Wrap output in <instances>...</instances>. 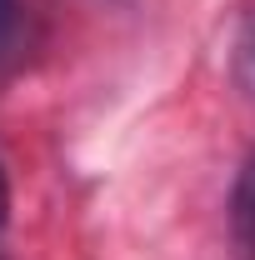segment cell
I'll use <instances>...</instances> for the list:
<instances>
[{"label": "cell", "mask_w": 255, "mask_h": 260, "mask_svg": "<svg viewBox=\"0 0 255 260\" xmlns=\"http://www.w3.org/2000/svg\"><path fill=\"white\" fill-rule=\"evenodd\" d=\"M240 80H245V90L255 95V20L240 35Z\"/></svg>", "instance_id": "cell-2"}, {"label": "cell", "mask_w": 255, "mask_h": 260, "mask_svg": "<svg viewBox=\"0 0 255 260\" xmlns=\"http://www.w3.org/2000/svg\"><path fill=\"white\" fill-rule=\"evenodd\" d=\"M230 245L235 260H255V150L240 160L230 185Z\"/></svg>", "instance_id": "cell-1"}, {"label": "cell", "mask_w": 255, "mask_h": 260, "mask_svg": "<svg viewBox=\"0 0 255 260\" xmlns=\"http://www.w3.org/2000/svg\"><path fill=\"white\" fill-rule=\"evenodd\" d=\"M5 215H10V190H5V170H0V225H5Z\"/></svg>", "instance_id": "cell-4"}, {"label": "cell", "mask_w": 255, "mask_h": 260, "mask_svg": "<svg viewBox=\"0 0 255 260\" xmlns=\"http://www.w3.org/2000/svg\"><path fill=\"white\" fill-rule=\"evenodd\" d=\"M10 30H15V0H0V45L10 40Z\"/></svg>", "instance_id": "cell-3"}]
</instances>
